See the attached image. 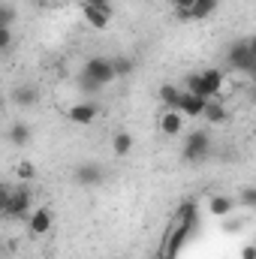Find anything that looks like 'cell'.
<instances>
[{"instance_id": "obj_1", "label": "cell", "mask_w": 256, "mask_h": 259, "mask_svg": "<svg viewBox=\"0 0 256 259\" xmlns=\"http://www.w3.org/2000/svg\"><path fill=\"white\" fill-rule=\"evenodd\" d=\"M193 229H196V202L187 199V202L181 205L178 217L172 220V226L166 229V238H163V244H160V256L163 259H175L178 256V250L187 244V238H190Z\"/></svg>"}, {"instance_id": "obj_2", "label": "cell", "mask_w": 256, "mask_h": 259, "mask_svg": "<svg viewBox=\"0 0 256 259\" xmlns=\"http://www.w3.org/2000/svg\"><path fill=\"white\" fill-rule=\"evenodd\" d=\"M226 64L232 66L235 72L253 75V72H256V39H253V36L235 39V42L226 49Z\"/></svg>"}, {"instance_id": "obj_3", "label": "cell", "mask_w": 256, "mask_h": 259, "mask_svg": "<svg viewBox=\"0 0 256 259\" xmlns=\"http://www.w3.org/2000/svg\"><path fill=\"white\" fill-rule=\"evenodd\" d=\"M184 160L187 163H205L211 157V136L208 130H190L184 136Z\"/></svg>"}, {"instance_id": "obj_4", "label": "cell", "mask_w": 256, "mask_h": 259, "mask_svg": "<svg viewBox=\"0 0 256 259\" xmlns=\"http://www.w3.org/2000/svg\"><path fill=\"white\" fill-rule=\"evenodd\" d=\"M81 75H84V78H91V81H97L100 88L112 84V81H115L112 58H103V55H94V58H88V61H84V66H81Z\"/></svg>"}, {"instance_id": "obj_5", "label": "cell", "mask_w": 256, "mask_h": 259, "mask_svg": "<svg viewBox=\"0 0 256 259\" xmlns=\"http://www.w3.org/2000/svg\"><path fill=\"white\" fill-rule=\"evenodd\" d=\"M30 205H33V193H30V187H27V184H18V187H12L3 214L12 217V220H21V217L30 214Z\"/></svg>"}, {"instance_id": "obj_6", "label": "cell", "mask_w": 256, "mask_h": 259, "mask_svg": "<svg viewBox=\"0 0 256 259\" xmlns=\"http://www.w3.org/2000/svg\"><path fill=\"white\" fill-rule=\"evenodd\" d=\"M97 115H100V106H97L94 100L72 103V106L66 109V118H69V124H75V127H91V124L97 121Z\"/></svg>"}, {"instance_id": "obj_7", "label": "cell", "mask_w": 256, "mask_h": 259, "mask_svg": "<svg viewBox=\"0 0 256 259\" xmlns=\"http://www.w3.org/2000/svg\"><path fill=\"white\" fill-rule=\"evenodd\" d=\"M103 178H106V172L100 163H78L72 169V181L78 187H97V184H103Z\"/></svg>"}, {"instance_id": "obj_8", "label": "cell", "mask_w": 256, "mask_h": 259, "mask_svg": "<svg viewBox=\"0 0 256 259\" xmlns=\"http://www.w3.org/2000/svg\"><path fill=\"white\" fill-rule=\"evenodd\" d=\"M223 84H226V75L220 72V69H202L199 72V88H202V97L205 100H214L220 91H223Z\"/></svg>"}, {"instance_id": "obj_9", "label": "cell", "mask_w": 256, "mask_h": 259, "mask_svg": "<svg viewBox=\"0 0 256 259\" xmlns=\"http://www.w3.org/2000/svg\"><path fill=\"white\" fill-rule=\"evenodd\" d=\"M202 109H205V97L190 94V91H181V94H178L175 112H181L184 118H202Z\"/></svg>"}, {"instance_id": "obj_10", "label": "cell", "mask_w": 256, "mask_h": 259, "mask_svg": "<svg viewBox=\"0 0 256 259\" xmlns=\"http://www.w3.org/2000/svg\"><path fill=\"white\" fill-rule=\"evenodd\" d=\"M39 100H42V91L36 84H18L12 91V103L18 109H33V106H39Z\"/></svg>"}, {"instance_id": "obj_11", "label": "cell", "mask_w": 256, "mask_h": 259, "mask_svg": "<svg viewBox=\"0 0 256 259\" xmlns=\"http://www.w3.org/2000/svg\"><path fill=\"white\" fill-rule=\"evenodd\" d=\"M235 196H226V193H217L208 199V214L211 217H220V220H226V217H232L235 214Z\"/></svg>"}, {"instance_id": "obj_12", "label": "cell", "mask_w": 256, "mask_h": 259, "mask_svg": "<svg viewBox=\"0 0 256 259\" xmlns=\"http://www.w3.org/2000/svg\"><path fill=\"white\" fill-rule=\"evenodd\" d=\"M184 121H187V118H184L181 112L166 109V112L160 115V124H157V127H160L163 136H169V139H172V136H181V133H184Z\"/></svg>"}, {"instance_id": "obj_13", "label": "cell", "mask_w": 256, "mask_h": 259, "mask_svg": "<svg viewBox=\"0 0 256 259\" xmlns=\"http://www.w3.org/2000/svg\"><path fill=\"white\" fill-rule=\"evenodd\" d=\"M52 223H55V217H52L49 208H36V211L27 214V229H30V235H46V232L52 229Z\"/></svg>"}, {"instance_id": "obj_14", "label": "cell", "mask_w": 256, "mask_h": 259, "mask_svg": "<svg viewBox=\"0 0 256 259\" xmlns=\"http://www.w3.org/2000/svg\"><path fill=\"white\" fill-rule=\"evenodd\" d=\"M202 118L208 121V124H223L229 115H226V106L214 97V100H205V109H202Z\"/></svg>"}, {"instance_id": "obj_15", "label": "cell", "mask_w": 256, "mask_h": 259, "mask_svg": "<svg viewBox=\"0 0 256 259\" xmlns=\"http://www.w3.org/2000/svg\"><path fill=\"white\" fill-rule=\"evenodd\" d=\"M133 145H136V139L130 136L127 130H118V133L112 136V154H115V157H127L130 151H133Z\"/></svg>"}, {"instance_id": "obj_16", "label": "cell", "mask_w": 256, "mask_h": 259, "mask_svg": "<svg viewBox=\"0 0 256 259\" xmlns=\"http://www.w3.org/2000/svg\"><path fill=\"white\" fill-rule=\"evenodd\" d=\"M217 3L220 0H193V6H190V21H205L208 15H214V9H217Z\"/></svg>"}, {"instance_id": "obj_17", "label": "cell", "mask_w": 256, "mask_h": 259, "mask_svg": "<svg viewBox=\"0 0 256 259\" xmlns=\"http://www.w3.org/2000/svg\"><path fill=\"white\" fill-rule=\"evenodd\" d=\"M81 15H84V21H88L94 30H106L109 21H112V15H106V12H100V9H94V6H81Z\"/></svg>"}, {"instance_id": "obj_18", "label": "cell", "mask_w": 256, "mask_h": 259, "mask_svg": "<svg viewBox=\"0 0 256 259\" xmlns=\"http://www.w3.org/2000/svg\"><path fill=\"white\" fill-rule=\"evenodd\" d=\"M30 127L27 124H12V127L6 130V139H9V145H15V148H24L27 142H30Z\"/></svg>"}, {"instance_id": "obj_19", "label": "cell", "mask_w": 256, "mask_h": 259, "mask_svg": "<svg viewBox=\"0 0 256 259\" xmlns=\"http://www.w3.org/2000/svg\"><path fill=\"white\" fill-rule=\"evenodd\" d=\"M178 94H181V88H178V84H172V81L160 84V103H163L166 109H175V103H178Z\"/></svg>"}, {"instance_id": "obj_20", "label": "cell", "mask_w": 256, "mask_h": 259, "mask_svg": "<svg viewBox=\"0 0 256 259\" xmlns=\"http://www.w3.org/2000/svg\"><path fill=\"white\" fill-rule=\"evenodd\" d=\"M15 178H18L21 184H27V181H33V178H36V166H33L30 160H21V163L15 166Z\"/></svg>"}, {"instance_id": "obj_21", "label": "cell", "mask_w": 256, "mask_h": 259, "mask_svg": "<svg viewBox=\"0 0 256 259\" xmlns=\"http://www.w3.org/2000/svg\"><path fill=\"white\" fill-rule=\"evenodd\" d=\"M18 21V9L12 3H0V27H12Z\"/></svg>"}, {"instance_id": "obj_22", "label": "cell", "mask_w": 256, "mask_h": 259, "mask_svg": "<svg viewBox=\"0 0 256 259\" xmlns=\"http://www.w3.org/2000/svg\"><path fill=\"white\" fill-rule=\"evenodd\" d=\"M133 61L124 58V55H118V58H112V69H115V78H121V75H130L133 72Z\"/></svg>"}, {"instance_id": "obj_23", "label": "cell", "mask_w": 256, "mask_h": 259, "mask_svg": "<svg viewBox=\"0 0 256 259\" xmlns=\"http://www.w3.org/2000/svg\"><path fill=\"white\" fill-rule=\"evenodd\" d=\"M235 205H241V208L253 211V208H256V187H244V190H241V196L235 199Z\"/></svg>"}, {"instance_id": "obj_24", "label": "cell", "mask_w": 256, "mask_h": 259, "mask_svg": "<svg viewBox=\"0 0 256 259\" xmlns=\"http://www.w3.org/2000/svg\"><path fill=\"white\" fill-rule=\"evenodd\" d=\"M172 3H175V15H178L181 21H190V15H187V12H190L193 0H172Z\"/></svg>"}, {"instance_id": "obj_25", "label": "cell", "mask_w": 256, "mask_h": 259, "mask_svg": "<svg viewBox=\"0 0 256 259\" xmlns=\"http://www.w3.org/2000/svg\"><path fill=\"white\" fill-rule=\"evenodd\" d=\"M81 6H94V9H100V12L112 15V0H81Z\"/></svg>"}, {"instance_id": "obj_26", "label": "cell", "mask_w": 256, "mask_h": 259, "mask_svg": "<svg viewBox=\"0 0 256 259\" xmlns=\"http://www.w3.org/2000/svg\"><path fill=\"white\" fill-rule=\"evenodd\" d=\"M78 88H81L84 94H100V91H103V88H100L97 81H91V78H84V75L78 78Z\"/></svg>"}, {"instance_id": "obj_27", "label": "cell", "mask_w": 256, "mask_h": 259, "mask_svg": "<svg viewBox=\"0 0 256 259\" xmlns=\"http://www.w3.org/2000/svg\"><path fill=\"white\" fill-rule=\"evenodd\" d=\"M12 46V27H0V52H6Z\"/></svg>"}, {"instance_id": "obj_28", "label": "cell", "mask_w": 256, "mask_h": 259, "mask_svg": "<svg viewBox=\"0 0 256 259\" xmlns=\"http://www.w3.org/2000/svg\"><path fill=\"white\" fill-rule=\"evenodd\" d=\"M9 193H12V187L0 181V214H3V208H6V202H9Z\"/></svg>"}, {"instance_id": "obj_29", "label": "cell", "mask_w": 256, "mask_h": 259, "mask_svg": "<svg viewBox=\"0 0 256 259\" xmlns=\"http://www.w3.org/2000/svg\"><path fill=\"white\" fill-rule=\"evenodd\" d=\"M241 259H256V247L253 244H244V247H241Z\"/></svg>"}, {"instance_id": "obj_30", "label": "cell", "mask_w": 256, "mask_h": 259, "mask_svg": "<svg viewBox=\"0 0 256 259\" xmlns=\"http://www.w3.org/2000/svg\"><path fill=\"white\" fill-rule=\"evenodd\" d=\"M46 3H66V0H46Z\"/></svg>"}, {"instance_id": "obj_31", "label": "cell", "mask_w": 256, "mask_h": 259, "mask_svg": "<svg viewBox=\"0 0 256 259\" xmlns=\"http://www.w3.org/2000/svg\"><path fill=\"white\" fill-rule=\"evenodd\" d=\"M0 103H3V91H0Z\"/></svg>"}, {"instance_id": "obj_32", "label": "cell", "mask_w": 256, "mask_h": 259, "mask_svg": "<svg viewBox=\"0 0 256 259\" xmlns=\"http://www.w3.org/2000/svg\"><path fill=\"white\" fill-rule=\"evenodd\" d=\"M0 256H3V247H0Z\"/></svg>"}, {"instance_id": "obj_33", "label": "cell", "mask_w": 256, "mask_h": 259, "mask_svg": "<svg viewBox=\"0 0 256 259\" xmlns=\"http://www.w3.org/2000/svg\"><path fill=\"white\" fill-rule=\"evenodd\" d=\"M36 3H46V0H36Z\"/></svg>"}]
</instances>
